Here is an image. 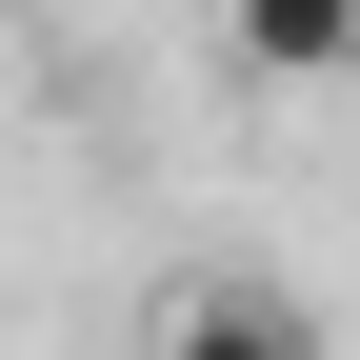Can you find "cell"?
<instances>
[{
    "label": "cell",
    "instance_id": "cell-1",
    "mask_svg": "<svg viewBox=\"0 0 360 360\" xmlns=\"http://www.w3.org/2000/svg\"><path fill=\"white\" fill-rule=\"evenodd\" d=\"M240 80H360V0H220Z\"/></svg>",
    "mask_w": 360,
    "mask_h": 360
},
{
    "label": "cell",
    "instance_id": "cell-2",
    "mask_svg": "<svg viewBox=\"0 0 360 360\" xmlns=\"http://www.w3.org/2000/svg\"><path fill=\"white\" fill-rule=\"evenodd\" d=\"M160 340H300V300H260V281H220V300H180Z\"/></svg>",
    "mask_w": 360,
    "mask_h": 360
}]
</instances>
